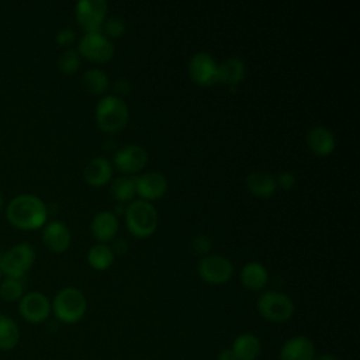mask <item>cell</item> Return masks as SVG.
<instances>
[{"instance_id":"cell-1","label":"cell","mask_w":360,"mask_h":360,"mask_svg":"<svg viewBox=\"0 0 360 360\" xmlns=\"http://www.w3.org/2000/svg\"><path fill=\"white\" fill-rule=\"evenodd\" d=\"M6 217L13 226L32 231L45 225L48 210L39 197L34 194H20L8 202Z\"/></svg>"},{"instance_id":"cell-2","label":"cell","mask_w":360,"mask_h":360,"mask_svg":"<svg viewBox=\"0 0 360 360\" xmlns=\"http://www.w3.org/2000/svg\"><path fill=\"white\" fill-rule=\"evenodd\" d=\"M125 222L131 233L139 238L152 235L159 222V215L155 205L146 200H132L125 211Z\"/></svg>"},{"instance_id":"cell-3","label":"cell","mask_w":360,"mask_h":360,"mask_svg":"<svg viewBox=\"0 0 360 360\" xmlns=\"http://www.w3.org/2000/svg\"><path fill=\"white\" fill-rule=\"evenodd\" d=\"M128 118L129 110L121 97L107 94L98 100L96 105V121L103 131L117 132L127 125Z\"/></svg>"},{"instance_id":"cell-4","label":"cell","mask_w":360,"mask_h":360,"mask_svg":"<svg viewBox=\"0 0 360 360\" xmlns=\"http://www.w3.org/2000/svg\"><path fill=\"white\" fill-rule=\"evenodd\" d=\"M87 302L84 294L76 287H65L55 295L51 309L55 316L65 323H76L86 312Z\"/></svg>"},{"instance_id":"cell-5","label":"cell","mask_w":360,"mask_h":360,"mask_svg":"<svg viewBox=\"0 0 360 360\" xmlns=\"http://www.w3.org/2000/svg\"><path fill=\"white\" fill-rule=\"evenodd\" d=\"M257 311L259 314L276 323L287 322L294 314L292 300L278 291H266L257 298Z\"/></svg>"},{"instance_id":"cell-6","label":"cell","mask_w":360,"mask_h":360,"mask_svg":"<svg viewBox=\"0 0 360 360\" xmlns=\"http://www.w3.org/2000/svg\"><path fill=\"white\" fill-rule=\"evenodd\" d=\"M35 259L34 248L30 243H18L10 248L0 259V271L8 278H18L31 269Z\"/></svg>"},{"instance_id":"cell-7","label":"cell","mask_w":360,"mask_h":360,"mask_svg":"<svg viewBox=\"0 0 360 360\" xmlns=\"http://www.w3.org/2000/svg\"><path fill=\"white\" fill-rule=\"evenodd\" d=\"M197 270L198 276L204 281L210 284H224L232 277L233 266L228 257L218 253H211L200 259Z\"/></svg>"},{"instance_id":"cell-8","label":"cell","mask_w":360,"mask_h":360,"mask_svg":"<svg viewBox=\"0 0 360 360\" xmlns=\"http://www.w3.org/2000/svg\"><path fill=\"white\" fill-rule=\"evenodd\" d=\"M77 52L90 60L105 62L112 58L114 45L107 35L101 34L100 31H93L82 35L77 45Z\"/></svg>"},{"instance_id":"cell-9","label":"cell","mask_w":360,"mask_h":360,"mask_svg":"<svg viewBox=\"0 0 360 360\" xmlns=\"http://www.w3.org/2000/svg\"><path fill=\"white\" fill-rule=\"evenodd\" d=\"M105 0H80L75 6L76 20L86 32L100 31L107 14Z\"/></svg>"},{"instance_id":"cell-10","label":"cell","mask_w":360,"mask_h":360,"mask_svg":"<svg viewBox=\"0 0 360 360\" xmlns=\"http://www.w3.org/2000/svg\"><path fill=\"white\" fill-rule=\"evenodd\" d=\"M20 315L30 323H41L51 314V302L46 295L38 291H31L20 298Z\"/></svg>"},{"instance_id":"cell-11","label":"cell","mask_w":360,"mask_h":360,"mask_svg":"<svg viewBox=\"0 0 360 360\" xmlns=\"http://www.w3.org/2000/svg\"><path fill=\"white\" fill-rule=\"evenodd\" d=\"M188 75L195 83L210 86L217 82L218 63L208 52H195L188 60Z\"/></svg>"},{"instance_id":"cell-12","label":"cell","mask_w":360,"mask_h":360,"mask_svg":"<svg viewBox=\"0 0 360 360\" xmlns=\"http://www.w3.org/2000/svg\"><path fill=\"white\" fill-rule=\"evenodd\" d=\"M148 162V152L142 145L129 143L114 153V165L124 173L139 172Z\"/></svg>"},{"instance_id":"cell-13","label":"cell","mask_w":360,"mask_h":360,"mask_svg":"<svg viewBox=\"0 0 360 360\" xmlns=\"http://www.w3.org/2000/svg\"><path fill=\"white\" fill-rule=\"evenodd\" d=\"M135 180V190L142 197V200H155L162 197L167 190V179L163 173L150 170L145 172L136 177Z\"/></svg>"},{"instance_id":"cell-14","label":"cell","mask_w":360,"mask_h":360,"mask_svg":"<svg viewBox=\"0 0 360 360\" xmlns=\"http://www.w3.org/2000/svg\"><path fill=\"white\" fill-rule=\"evenodd\" d=\"M278 360H315V346L307 336H292L280 349Z\"/></svg>"},{"instance_id":"cell-15","label":"cell","mask_w":360,"mask_h":360,"mask_svg":"<svg viewBox=\"0 0 360 360\" xmlns=\"http://www.w3.org/2000/svg\"><path fill=\"white\" fill-rule=\"evenodd\" d=\"M42 240L52 252H65L72 240L69 228L60 221H51L42 229Z\"/></svg>"},{"instance_id":"cell-16","label":"cell","mask_w":360,"mask_h":360,"mask_svg":"<svg viewBox=\"0 0 360 360\" xmlns=\"http://www.w3.org/2000/svg\"><path fill=\"white\" fill-rule=\"evenodd\" d=\"M305 142L311 152L319 156H326L335 149V135L325 125H314L305 135Z\"/></svg>"},{"instance_id":"cell-17","label":"cell","mask_w":360,"mask_h":360,"mask_svg":"<svg viewBox=\"0 0 360 360\" xmlns=\"http://www.w3.org/2000/svg\"><path fill=\"white\" fill-rule=\"evenodd\" d=\"M245 72H246L245 62L239 56H229L221 63H218L217 82L235 87L242 82Z\"/></svg>"},{"instance_id":"cell-18","label":"cell","mask_w":360,"mask_h":360,"mask_svg":"<svg viewBox=\"0 0 360 360\" xmlns=\"http://www.w3.org/2000/svg\"><path fill=\"white\" fill-rule=\"evenodd\" d=\"M245 183L249 191L257 197H270L277 188L276 177L263 169L252 170L246 176Z\"/></svg>"},{"instance_id":"cell-19","label":"cell","mask_w":360,"mask_h":360,"mask_svg":"<svg viewBox=\"0 0 360 360\" xmlns=\"http://www.w3.org/2000/svg\"><path fill=\"white\" fill-rule=\"evenodd\" d=\"M91 232L93 235L101 240H110L115 236L117 231H118V218L114 214V211H100L94 215L93 221H91Z\"/></svg>"},{"instance_id":"cell-20","label":"cell","mask_w":360,"mask_h":360,"mask_svg":"<svg viewBox=\"0 0 360 360\" xmlns=\"http://www.w3.org/2000/svg\"><path fill=\"white\" fill-rule=\"evenodd\" d=\"M111 173H112V169H111L110 160L101 156L90 159L83 169L84 180L91 186L105 184L110 180Z\"/></svg>"},{"instance_id":"cell-21","label":"cell","mask_w":360,"mask_h":360,"mask_svg":"<svg viewBox=\"0 0 360 360\" xmlns=\"http://www.w3.org/2000/svg\"><path fill=\"white\" fill-rule=\"evenodd\" d=\"M231 350L236 360H256L262 350L259 338L253 333H242L232 342Z\"/></svg>"},{"instance_id":"cell-22","label":"cell","mask_w":360,"mask_h":360,"mask_svg":"<svg viewBox=\"0 0 360 360\" xmlns=\"http://www.w3.org/2000/svg\"><path fill=\"white\" fill-rule=\"evenodd\" d=\"M269 273L263 264L259 262H249L240 270V281L242 284L253 291L263 288L267 283Z\"/></svg>"},{"instance_id":"cell-23","label":"cell","mask_w":360,"mask_h":360,"mask_svg":"<svg viewBox=\"0 0 360 360\" xmlns=\"http://www.w3.org/2000/svg\"><path fill=\"white\" fill-rule=\"evenodd\" d=\"M20 342V329L10 316H0V350H11Z\"/></svg>"},{"instance_id":"cell-24","label":"cell","mask_w":360,"mask_h":360,"mask_svg":"<svg viewBox=\"0 0 360 360\" xmlns=\"http://www.w3.org/2000/svg\"><path fill=\"white\" fill-rule=\"evenodd\" d=\"M82 82H83V86L86 87V90L90 93H94V94H100V93L105 91L110 84L107 73L98 68L87 69L82 76Z\"/></svg>"},{"instance_id":"cell-25","label":"cell","mask_w":360,"mask_h":360,"mask_svg":"<svg viewBox=\"0 0 360 360\" xmlns=\"http://www.w3.org/2000/svg\"><path fill=\"white\" fill-rule=\"evenodd\" d=\"M87 260L90 266H93L97 270H104L111 266L114 260V252L112 249L105 243H97L90 248L87 253Z\"/></svg>"},{"instance_id":"cell-26","label":"cell","mask_w":360,"mask_h":360,"mask_svg":"<svg viewBox=\"0 0 360 360\" xmlns=\"http://www.w3.org/2000/svg\"><path fill=\"white\" fill-rule=\"evenodd\" d=\"M110 193H111V195H112L117 201H120V202L132 200V197H134L135 193H136L134 177H128V176L117 177V179L111 183Z\"/></svg>"},{"instance_id":"cell-27","label":"cell","mask_w":360,"mask_h":360,"mask_svg":"<svg viewBox=\"0 0 360 360\" xmlns=\"http://www.w3.org/2000/svg\"><path fill=\"white\" fill-rule=\"evenodd\" d=\"M22 292H24V285H22L21 280H18V278L6 277L0 283V297H1V300L7 301V302L20 300L24 295Z\"/></svg>"},{"instance_id":"cell-28","label":"cell","mask_w":360,"mask_h":360,"mask_svg":"<svg viewBox=\"0 0 360 360\" xmlns=\"http://www.w3.org/2000/svg\"><path fill=\"white\" fill-rule=\"evenodd\" d=\"M58 66L59 69L66 73V75H72L75 73L79 66H80V56L79 52L76 49H70L68 48L66 51H63L59 58H58Z\"/></svg>"},{"instance_id":"cell-29","label":"cell","mask_w":360,"mask_h":360,"mask_svg":"<svg viewBox=\"0 0 360 360\" xmlns=\"http://www.w3.org/2000/svg\"><path fill=\"white\" fill-rule=\"evenodd\" d=\"M103 30L108 37H120L125 31V21L118 15H111L104 20Z\"/></svg>"},{"instance_id":"cell-30","label":"cell","mask_w":360,"mask_h":360,"mask_svg":"<svg viewBox=\"0 0 360 360\" xmlns=\"http://www.w3.org/2000/svg\"><path fill=\"white\" fill-rule=\"evenodd\" d=\"M191 246L197 253H208L211 249V239L204 233H198L191 239Z\"/></svg>"},{"instance_id":"cell-31","label":"cell","mask_w":360,"mask_h":360,"mask_svg":"<svg viewBox=\"0 0 360 360\" xmlns=\"http://www.w3.org/2000/svg\"><path fill=\"white\" fill-rule=\"evenodd\" d=\"M75 38H76V32L69 27H65V28L59 30V32L56 34V42L60 46H68L70 44H73Z\"/></svg>"},{"instance_id":"cell-32","label":"cell","mask_w":360,"mask_h":360,"mask_svg":"<svg viewBox=\"0 0 360 360\" xmlns=\"http://www.w3.org/2000/svg\"><path fill=\"white\" fill-rule=\"evenodd\" d=\"M276 183L277 186H280L283 190H290L294 184H295V176L288 172V170H284L281 172L277 177H276Z\"/></svg>"},{"instance_id":"cell-33","label":"cell","mask_w":360,"mask_h":360,"mask_svg":"<svg viewBox=\"0 0 360 360\" xmlns=\"http://www.w3.org/2000/svg\"><path fill=\"white\" fill-rule=\"evenodd\" d=\"M114 89L121 93V94H127L131 89V84L129 82L125 79V77H118L115 82H114Z\"/></svg>"},{"instance_id":"cell-34","label":"cell","mask_w":360,"mask_h":360,"mask_svg":"<svg viewBox=\"0 0 360 360\" xmlns=\"http://www.w3.org/2000/svg\"><path fill=\"white\" fill-rule=\"evenodd\" d=\"M127 248H128V242H127V239H124V238H118V239H115V240H114V250H117V252L122 253V252H127ZM114 250H112V252H114Z\"/></svg>"},{"instance_id":"cell-35","label":"cell","mask_w":360,"mask_h":360,"mask_svg":"<svg viewBox=\"0 0 360 360\" xmlns=\"http://www.w3.org/2000/svg\"><path fill=\"white\" fill-rule=\"evenodd\" d=\"M218 360H236V359H235V356H233L231 347H228V349H222V350L219 352Z\"/></svg>"},{"instance_id":"cell-36","label":"cell","mask_w":360,"mask_h":360,"mask_svg":"<svg viewBox=\"0 0 360 360\" xmlns=\"http://www.w3.org/2000/svg\"><path fill=\"white\" fill-rule=\"evenodd\" d=\"M315 360H339L336 356L330 354V353H325V354H321L318 356Z\"/></svg>"},{"instance_id":"cell-37","label":"cell","mask_w":360,"mask_h":360,"mask_svg":"<svg viewBox=\"0 0 360 360\" xmlns=\"http://www.w3.org/2000/svg\"><path fill=\"white\" fill-rule=\"evenodd\" d=\"M1 207H3V195L0 193V210H1Z\"/></svg>"},{"instance_id":"cell-38","label":"cell","mask_w":360,"mask_h":360,"mask_svg":"<svg viewBox=\"0 0 360 360\" xmlns=\"http://www.w3.org/2000/svg\"><path fill=\"white\" fill-rule=\"evenodd\" d=\"M0 278H1V271H0Z\"/></svg>"},{"instance_id":"cell-39","label":"cell","mask_w":360,"mask_h":360,"mask_svg":"<svg viewBox=\"0 0 360 360\" xmlns=\"http://www.w3.org/2000/svg\"><path fill=\"white\" fill-rule=\"evenodd\" d=\"M0 316H1V314H0Z\"/></svg>"}]
</instances>
